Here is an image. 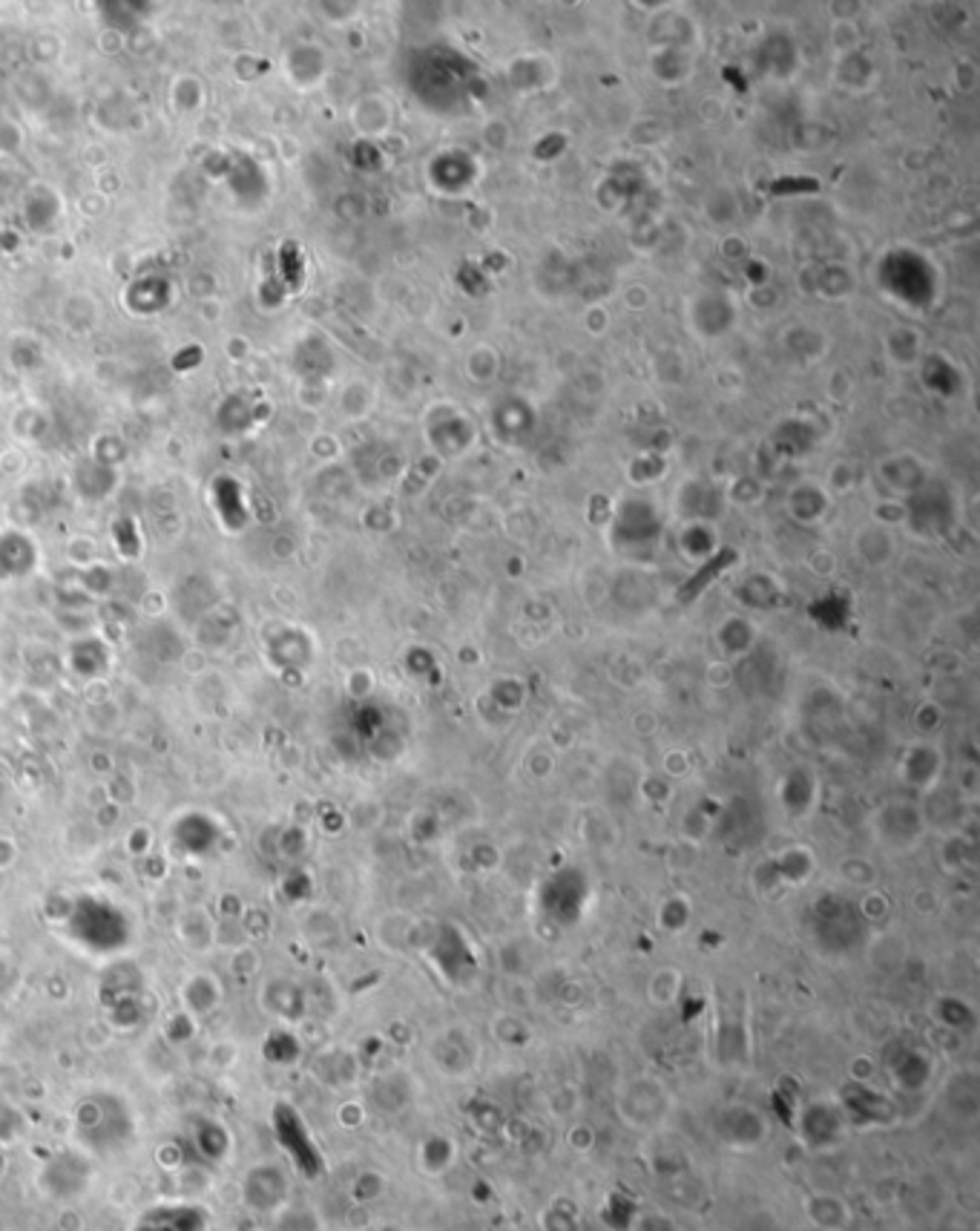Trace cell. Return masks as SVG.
<instances>
[{"instance_id": "5bb4252c", "label": "cell", "mask_w": 980, "mask_h": 1231, "mask_svg": "<svg viewBox=\"0 0 980 1231\" xmlns=\"http://www.w3.org/2000/svg\"><path fill=\"white\" fill-rule=\"evenodd\" d=\"M6 1169H10V1157L3 1154V1145H0V1177L6 1174Z\"/></svg>"}, {"instance_id": "7a4b0ae2", "label": "cell", "mask_w": 980, "mask_h": 1231, "mask_svg": "<svg viewBox=\"0 0 980 1231\" xmlns=\"http://www.w3.org/2000/svg\"><path fill=\"white\" fill-rule=\"evenodd\" d=\"M667 1110H670V1097L653 1079H635L630 1085H624L618 1094V1117L627 1128H662Z\"/></svg>"}, {"instance_id": "8992f818", "label": "cell", "mask_w": 980, "mask_h": 1231, "mask_svg": "<svg viewBox=\"0 0 980 1231\" xmlns=\"http://www.w3.org/2000/svg\"><path fill=\"white\" fill-rule=\"evenodd\" d=\"M839 1110L846 1117L848 1128L857 1131L889 1128L898 1119V1110L889 1102V1097L868 1088H848L846 1097L839 1099Z\"/></svg>"}, {"instance_id": "6da1fadb", "label": "cell", "mask_w": 980, "mask_h": 1231, "mask_svg": "<svg viewBox=\"0 0 980 1231\" xmlns=\"http://www.w3.org/2000/svg\"><path fill=\"white\" fill-rule=\"evenodd\" d=\"M848 1134V1122L839 1110V1102H808L806 1108L799 1110L797 1117V1137L802 1142V1149L811 1154H831V1151L843 1149Z\"/></svg>"}, {"instance_id": "ba28073f", "label": "cell", "mask_w": 980, "mask_h": 1231, "mask_svg": "<svg viewBox=\"0 0 980 1231\" xmlns=\"http://www.w3.org/2000/svg\"><path fill=\"white\" fill-rule=\"evenodd\" d=\"M806 1217L817 1231H848L854 1211L837 1191H814L806 1197Z\"/></svg>"}, {"instance_id": "52a82bcc", "label": "cell", "mask_w": 980, "mask_h": 1231, "mask_svg": "<svg viewBox=\"0 0 980 1231\" xmlns=\"http://www.w3.org/2000/svg\"><path fill=\"white\" fill-rule=\"evenodd\" d=\"M210 1214L205 1206L193 1200L162 1202L147 1209L133 1226V1231H207Z\"/></svg>"}, {"instance_id": "9c48e42d", "label": "cell", "mask_w": 980, "mask_h": 1231, "mask_svg": "<svg viewBox=\"0 0 980 1231\" xmlns=\"http://www.w3.org/2000/svg\"><path fill=\"white\" fill-rule=\"evenodd\" d=\"M190 1145L196 1149V1160L202 1162V1165H222L230 1157L234 1139H230L225 1125H219L214 1119H205V1122H196L193 1128H190Z\"/></svg>"}, {"instance_id": "30bf717a", "label": "cell", "mask_w": 980, "mask_h": 1231, "mask_svg": "<svg viewBox=\"0 0 980 1231\" xmlns=\"http://www.w3.org/2000/svg\"><path fill=\"white\" fill-rule=\"evenodd\" d=\"M418 1165L426 1177H443L458 1165V1145L446 1134H431L420 1142Z\"/></svg>"}, {"instance_id": "4fadbf2b", "label": "cell", "mask_w": 980, "mask_h": 1231, "mask_svg": "<svg viewBox=\"0 0 980 1231\" xmlns=\"http://www.w3.org/2000/svg\"><path fill=\"white\" fill-rule=\"evenodd\" d=\"M635 1231H679V1226L664 1214H642L635 1220Z\"/></svg>"}, {"instance_id": "5b68a950", "label": "cell", "mask_w": 980, "mask_h": 1231, "mask_svg": "<svg viewBox=\"0 0 980 1231\" xmlns=\"http://www.w3.org/2000/svg\"><path fill=\"white\" fill-rule=\"evenodd\" d=\"M274 1131L276 1139H279V1145L285 1149L288 1160L294 1162V1165H297L306 1177H311V1180L319 1177V1171H322V1154H319L317 1145H314V1139H311L308 1128L302 1125V1119L288 1108V1105H276Z\"/></svg>"}, {"instance_id": "8fae6325", "label": "cell", "mask_w": 980, "mask_h": 1231, "mask_svg": "<svg viewBox=\"0 0 980 1231\" xmlns=\"http://www.w3.org/2000/svg\"><path fill=\"white\" fill-rule=\"evenodd\" d=\"M386 1177L380 1174V1171L374 1169H366L359 1171L357 1177L351 1180V1189H348V1194H351V1200L354 1202H374L380 1200L383 1194H386Z\"/></svg>"}, {"instance_id": "7c38bea8", "label": "cell", "mask_w": 980, "mask_h": 1231, "mask_svg": "<svg viewBox=\"0 0 980 1231\" xmlns=\"http://www.w3.org/2000/svg\"><path fill=\"white\" fill-rule=\"evenodd\" d=\"M276 1231H322L317 1217L311 1211H279V1226Z\"/></svg>"}, {"instance_id": "9a60e30c", "label": "cell", "mask_w": 980, "mask_h": 1231, "mask_svg": "<svg viewBox=\"0 0 980 1231\" xmlns=\"http://www.w3.org/2000/svg\"><path fill=\"white\" fill-rule=\"evenodd\" d=\"M322 1231H351V1229H322Z\"/></svg>"}, {"instance_id": "3957f363", "label": "cell", "mask_w": 980, "mask_h": 1231, "mask_svg": "<svg viewBox=\"0 0 980 1231\" xmlns=\"http://www.w3.org/2000/svg\"><path fill=\"white\" fill-rule=\"evenodd\" d=\"M242 1206L254 1214H279L285 1211L291 1197V1180L282 1165L276 1162H256L239 1186Z\"/></svg>"}, {"instance_id": "277c9868", "label": "cell", "mask_w": 980, "mask_h": 1231, "mask_svg": "<svg viewBox=\"0 0 980 1231\" xmlns=\"http://www.w3.org/2000/svg\"><path fill=\"white\" fill-rule=\"evenodd\" d=\"M716 1134L725 1149L736 1154H751L765 1145L771 1125L765 1114L756 1110L754 1105H727L716 1119Z\"/></svg>"}]
</instances>
